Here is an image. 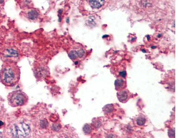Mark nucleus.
Masks as SVG:
<instances>
[{"label":"nucleus","instance_id":"16","mask_svg":"<svg viewBox=\"0 0 185 138\" xmlns=\"http://www.w3.org/2000/svg\"><path fill=\"white\" fill-rule=\"evenodd\" d=\"M4 0H0V4L4 3Z\"/></svg>","mask_w":185,"mask_h":138},{"label":"nucleus","instance_id":"5","mask_svg":"<svg viewBox=\"0 0 185 138\" xmlns=\"http://www.w3.org/2000/svg\"><path fill=\"white\" fill-rule=\"evenodd\" d=\"M84 51L83 49H80L78 51L72 50L70 51L69 56L71 60H77L78 58L82 57L84 54Z\"/></svg>","mask_w":185,"mask_h":138},{"label":"nucleus","instance_id":"10","mask_svg":"<svg viewBox=\"0 0 185 138\" xmlns=\"http://www.w3.org/2000/svg\"><path fill=\"white\" fill-rule=\"evenodd\" d=\"M145 121H146V120H145V118L144 117H139L136 119V123L139 126H143V125H144Z\"/></svg>","mask_w":185,"mask_h":138},{"label":"nucleus","instance_id":"3","mask_svg":"<svg viewBox=\"0 0 185 138\" xmlns=\"http://www.w3.org/2000/svg\"><path fill=\"white\" fill-rule=\"evenodd\" d=\"M10 134L14 138H26L31 133V128L27 124L23 121H19L10 127Z\"/></svg>","mask_w":185,"mask_h":138},{"label":"nucleus","instance_id":"15","mask_svg":"<svg viewBox=\"0 0 185 138\" xmlns=\"http://www.w3.org/2000/svg\"><path fill=\"white\" fill-rule=\"evenodd\" d=\"M4 122H2L1 121H0V128L4 126Z\"/></svg>","mask_w":185,"mask_h":138},{"label":"nucleus","instance_id":"19","mask_svg":"<svg viewBox=\"0 0 185 138\" xmlns=\"http://www.w3.org/2000/svg\"><path fill=\"white\" fill-rule=\"evenodd\" d=\"M66 22L67 23H69V18H67L66 20Z\"/></svg>","mask_w":185,"mask_h":138},{"label":"nucleus","instance_id":"17","mask_svg":"<svg viewBox=\"0 0 185 138\" xmlns=\"http://www.w3.org/2000/svg\"><path fill=\"white\" fill-rule=\"evenodd\" d=\"M58 12L59 14H60V15H61V13H62V10L60 9V10H59Z\"/></svg>","mask_w":185,"mask_h":138},{"label":"nucleus","instance_id":"4","mask_svg":"<svg viewBox=\"0 0 185 138\" xmlns=\"http://www.w3.org/2000/svg\"><path fill=\"white\" fill-rule=\"evenodd\" d=\"M18 55L19 54L17 51L15 49H12V48L6 50L4 54V56L5 57L8 59L7 61H11V62H13L12 59V58L15 59L18 57Z\"/></svg>","mask_w":185,"mask_h":138},{"label":"nucleus","instance_id":"14","mask_svg":"<svg viewBox=\"0 0 185 138\" xmlns=\"http://www.w3.org/2000/svg\"><path fill=\"white\" fill-rule=\"evenodd\" d=\"M120 75L121 77L125 78V77L126 76H127V72L125 71L120 72Z\"/></svg>","mask_w":185,"mask_h":138},{"label":"nucleus","instance_id":"11","mask_svg":"<svg viewBox=\"0 0 185 138\" xmlns=\"http://www.w3.org/2000/svg\"><path fill=\"white\" fill-rule=\"evenodd\" d=\"M113 110V105H108L104 107V111L107 113L111 112Z\"/></svg>","mask_w":185,"mask_h":138},{"label":"nucleus","instance_id":"6","mask_svg":"<svg viewBox=\"0 0 185 138\" xmlns=\"http://www.w3.org/2000/svg\"><path fill=\"white\" fill-rule=\"evenodd\" d=\"M117 98L119 101L122 103H125L128 101L129 95L126 90H122L117 94Z\"/></svg>","mask_w":185,"mask_h":138},{"label":"nucleus","instance_id":"13","mask_svg":"<svg viewBox=\"0 0 185 138\" xmlns=\"http://www.w3.org/2000/svg\"><path fill=\"white\" fill-rule=\"evenodd\" d=\"M169 135L170 137H174L175 136L174 130H170L169 132Z\"/></svg>","mask_w":185,"mask_h":138},{"label":"nucleus","instance_id":"7","mask_svg":"<svg viewBox=\"0 0 185 138\" xmlns=\"http://www.w3.org/2000/svg\"><path fill=\"white\" fill-rule=\"evenodd\" d=\"M115 87L117 90H121L126 87V82L122 79H117L115 81Z\"/></svg>","mask_w":185,"mask_h":138},{"label":"nucleus","instance_id":"9","mask_svg":"<svg viewBox=\"0 0 185 138\" xmlns=\"http://www.w3.org/2000/svg\"><path fill=\"white\" fill-rule=\"evenodd\" d=\"M39 15V12L35 10H30L27 13V17L31 20H35L37 19Z\"/></svg>","mask_w":185,"mask_h":138},{"label":"nucleus","instance_id":"2","mask_svg":"<svg viewBox=\"0 0 185 138\" xmlns=\"http://www.w3.org/2000/svg\"><path fill=\"white\" fill-rule=\"evenodd\" d=\"M8 104L12 107L22 106L27 104L29 98L27 94L21 91H15L8 96Z\"/></svg>","mask_w":185,"mask_h":138},{"label":"nucleus","instance_id":"12","mask_svg":"<svg viewBox=\"0 0 185 138\" xmlns=\"http://www.w3.org/2000/svg\"><path fill=\"white\" fill-rule=\"evenodd\" d=\"M83 131L85 133L88 134H90L91 131H92V128L89 125H86L83 128Z\"/></svg>","mask_w":185,"mask_h":138},{"label":"nucleus","instance_id":"8","mask_svg":"<svg viewBox=\"0 0 185 138\" xmlns=\"http://www.w3.org/2000/svg\"><path fill=\"white\" fill-rule=\"evenodd\" d=\"M105 0H89V2L92 8H99L104 3Z\"/></svg>","mask_w":185,"mask_h":138},{"label":"nucleus","instance_id":"1","mask_svg":"<svg viewBox=\"0 0 185 138\" xmlns=\"http://www.w3.org/2000/svg\"><path fill=\"white\" fill-rule=\"evenodd\" d=\"M20 69L15 62L6 61L0 71V80L7 87L15 86L20 79Z\"/></svg>","mask_w":185,"mask_h":138},{"label":"nucleus","instance_id":"18","mask_svg":"<svg viewBox=\"0 0 185 138\" xmlns=\"http://www.w3.org/2000/svg\"><path fill=\"white\" fill-rule=\"evenodd\" d=\"M58 21L59 22H60L61 21V17H59V16Z\"/></svg>","mask_w":185,"mask_h":138}]
</instances>
